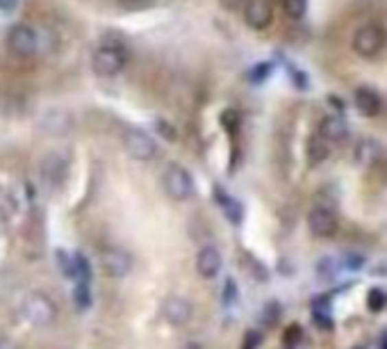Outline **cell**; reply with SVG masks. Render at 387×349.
Listing matches in <instances>:
<instances>
[{
  "label": "cell",
  "instance_id": "6da1fadb",
  "mask_svg": "<svg viewBox=\"0 0 387 349\" xmlns=\"http://www.w3.org/2000/svg\"><path fill=\"white\" fill-rule=\"evenodd\" d=\"M23 315L34 326H50L57 317V308L46 292H27L23 299Z\"/></svg>",
  "mask_w": 387,
  "mask_h": 349
},
{
  "label": "cell",
  "instance_id": "7a4b0ae2",
  "mask_svg": "<svg viewBox=\"0 0 387 349\" xmlns=\"http://www.w3.org/2000/svg\"><path fill=\"white\" fill-rule=\"evenodd\" d=\"M383 46H385V32L381 30V25H376V23L360 25L353 32V37H351V48H353V53L360 55L364 60L376 58V55L383 51Z\"/></svg>",
  "mask_w": 387,
  "mask_h": 349
},
{
  "label": "cell",
  "instance_id": "3957f363",
  "mask_svg": "<svg viewBox=\"0 0 387 349\" xmlns=\"http://www.w3.org/2000/svg\"><path fill=\"white\" fill-rule=\"evenodd\" d=\"M162 183H164L167 194L174 199V201H189L194 196V190H196L191 174L180 165H169L167 172H164Z\"/></svg>",
  "mask_w": 387,
  "mask_h": 349
},
{
  "label": "cell",
  "instance_id": "277c9868",
  "mask_svg": "<svg viewBox=\"0 0 387 349\" xmlns=\"http://www.w3.org/2000/svg\"><path fill=\"white\" fill-rule=\"evenodd\" d=\"M91 67L98 76L103 78H112L117 76L121 69L126 67V53L124 48L117 44H103L96 48L94 58H91Z\"/></svg>",
  "mask_w": 387,
  "mask_h": 349
},
{
  "label": "cell",
  "instance_id": "5b68a950",
  "mask_svg": "<svg viewBox=\"0 0 387 349\" xmlns=\"http://www.w3.org/2000/svg\"><path fill=\"white\" fill-rule=\"evenodd\" d=\"M7 46L16 58H32L39 48V39L30 25L19 23L7 32Z\"/></svg>",
  "mask_w": 387,
  "mask_h": 349
},
{
  "label": "cell",
  "instance_id": "8992f818",
  "mask_svg": "<svg viewBox=\"0 0 387 349\" xmlns=\"http://www.w3.org/2000/svg\"><path fill=\"white\" fill-rule=\"evenodd\" d=\"M98 262H100V267H103V272L107 276H112V279H124L132 269L130 256H128L124 249H117V247L103 249L98 256Z\"/></svg>",
  "mask_w": 387,
  "mask_h": 349
},
{
  "label": "cell",
  "instance_id": "52a82bcc",
  "mask_svg": "<svg viewBox=\"0 0 387 349\" xmlns=\"http://www.w3.org/2000/svg\"><path fill=\"white\" fill-rule=\"evenodd\" d=\"M124 146H126L128 155L139 162L155 160V155H157V146H155L153 137L141 131H128L124 135Z\"/></svg>",
  "mask_w": 387,
  "mask_h": 349
},
{
  "label": "cell",
  "instance_id": "ba28073f",
  "mask_svg": "<svg viewBox=\"0 0 387 349\" xmlns=\"http://www.w3.org/2000/svg\"><path fill=\"white\" fill-rule=\"evenodd\" d=\"M307 229L317 238H331V235L338 233V215L328 205H314L307 212Z\"/></svg>",
  "mask_w": 387,
  "mask_h": 349
},
{
  "label": "cell",
  "instance_id": "9c48e42d",
  "mask_svg": "<svg viewBox=\"0 0 387 349\" xmlns=\"http://www.w3.org/2000/svg\"><path fill=\"white\" fill-rule=\"evenodd\" d=\"M162 315L171 326H185L194 317V306L187 297H169L162 306Z\"/></svg>",
  "mask_w": 387,
  "mask_h": 349
},
{
  "label": "cell",
  "instance_id": "30bf717a",
  "mask_svg": "<svg viewBox=\"0 0 387 349\" xmlns=\"http://www.w3.org/2000/svg\"><path fill=\"white\" fill-rule=\"evenodd\" d=\"M271 19H274V10L267 0H248L244 5V21L248 23V27L253 30H264V27L271 25Z\"/></svg>",
  "mask_w": 387,
  "mask_h": 349
},
{
  "label": "cell",
  "instance_id": "8fae6325",
  "mask_svg": "<svg viewBox=\"0 0 387 349\" xmlns=\"http://www.w3.org/2000/svg\"><path fill=\"white\" fill-rule=\"evenodd\" d=\"M67 169H69V162L60 153H50L44 158V162H41V176H44V181L50 188L62 185L64 176H67Z\"/></svg>",
  "mask_w": 387,
  "mask_h": 349
},
{
  "label": "cell",
  "instance_id": "7c38bea8",
  "mask_svg": "<svg viewBox=\"0 0 387 349\" xmlns=\"http://www.w3.org/2000/svg\"><path fill=\"white\" fill-rule=\"evenodd\" d=\"M196 272L203 279H214L221 272V254L214 247H203L196 254Z\"/></svg>",
  "mask_w": 387,
  "mask_h": 349
},
{
  "label": "cell",
  "instance_id": "4fadbf2b",
  "mask_svg": "<svg viewBox=\"0 0 387 349\" xmlns=\"http://www.w3.org/2000/svg\"><path fill=\"white\" fill-rule=\"evenodd\" d=\"M349 128L344 124V119L338 115H331V117H324L319 124V135L324 137L326 142H340L347 137Z\"/></svg>",
  "mask_w": 387,
  "mask_h": 349
},
{
  "label": "cell",
  "instance_id": "5bb4252c",
  "mask_svg": "<svg viewBox=\"0 0 387 349\" xmlns=\"http://www.w3.org/2000/svg\"><path fill=\"white\" fill-rule=\"evenodd\" d=\"M305 155H307V165L317 167V165H321V162L328 160V155H331V146H328V142L321 137V135H312V137L307 139Z\"/></svg>",
  "mask_w": 387,
  "mask_h": 349
},
{
  "label": "cell",
  "instance_id": "9a60e30c",
  "mask_svg": "<svg viewBox=\"0 0 387 349\" xmlns=\"http://www.w3.org/2000/svg\"><path fill=\"white\" fill-rule=\"evenodd\" d=\"M355 108L357 112H362L364 117H376L378 110H381V98H378L374 89L360 87L355 91Z\"/></svg>",
  "mask_w": 387,
  "mask_h": 349
},
{
  "label": "cell",
  "instance_id": "2e32d148",
  "mask_svg": "<svg viewBox=\"0 0 387 349\" xmlns=\"http://www.w3.org/2000/svg\"><path fill=\"white\" fill-rule=\"evenodd\" d=\"M217 199H219V203H221V208L226 210V215L231 217V222L235 224H239V219H242V205L235 201V199L231 196H226L224 192H217Z\"/></svg>",
  "mask_w": 387,
  "mask_h": 349
},
{
  "label": "cell",
  "instance_id": "e0dca14e",
  "mask_svg": "<svg viewBox=\"0 0 387 349\" xmlns=\"http://www.w3.org/2000/svg\"><path fill=\"white\" fill-rule=\"evenodd\" d=\"M283 12L288 14L292 21L303 19L307 12V0H283Z\"/></svg>",
  "mask_w": 387,
  "mask_h": 349
},
{
  "label": "cell",
  "instance_id": "ac0fdd59",
  "mask_svg": "<svg viewBox=\"0 0 387 349\" xmlns=\"http://www.w3.org/2000/svg\"><path fill=\"white\" fill-rule=\"evenodd\" d=\"M89 299H91L89 286H87V283H78L75 290H73V302H75V306H78V308L84 311V308L89 306Z\"/></svg>",
  "mask_w": 387,
  "mask_h": 349
},
{
  "label": "cell",
  "instance_id": "d6986e66",
  "mask_svg": "<svg viewBox=\"0 0 387 349\" xmlns=\"http://www.w3.org/2000/svg\"><path fill=\"white\" fill-rule=\"evenodd\" d=\"M157 0H119V5L124 7V10H132V12H139V10H148V7H153Z\"/></svg>",
  "mask_w": 387,
  "mask_h": 349
},
{
  "label": "cell",
  "instance_id": "ffe728a7",
  "mask_svg": "<svg viewBox=\"0 0 387 349\" xmlns=\"http://www.w3.org/2000/svg\"><path fill=\"white\" fill-rule=\"evenodd\" d=\"M221 124H224L228 131H235V128L239 126V117L235 110H226L224 115H221Z\"/></svg>",
  "mask_w": 387,
  "mask_h": 349
},
{
  "label": "cell",
  "instance_id": "44dd1931",
  "mask_svg": "<svg viewBox=\"0 0 387 349\" xmlns=\"http://www.w3.org/2000/svg\"><path fill=\"white\" fill-rule=\"evenodd\" d=\"M385 304V295L381 290H371L369 292V308L371 311H381Z\"/></svg>",
  "mask_w": 387,
  "mask_h": 349
},
{
  "label": "cell",
  "instance_id": "7402d4cb",
  "mask_svg": "<svg viewBox=\"0 0 387 349\" xmlns=\"http://www.w3.org/2000/svg\"><path fill=\"white\" fill-rule=\"evenodd\" d=\"M157 131L162 133V137H164V139H169V142H174V139H176V128L171 126L169 121H162V119L157 121Z\"/></svg>",
  "mask_w": 387,
  "mask_h": 349
},
{
  "label": "cell",
  "instance_id": "603a6c76",
  "mask_svg": "<svg viewBox=\"0 0 387 349\" xmlns=\"http://www.w3.org/2000/svg\"><path fill=\"white\" fill-rule=\"evenodd\" d=\"M260 333L257 331H248L246 333V338H244V343H242V349H257L260 347Z\"/></svg>",
  "mask_w": 387,
  "mask_h": 349
},
{
  "label": "cell",
  "instance_id": "cb8c5ba5",
  "mask_svg": "<svg viewBox=\"0 0 387 349\" xmlns=\"http://www.w3.org/2000/svg\"><path fill=\"white\" fill-rule=\"evenodd\" d=\"M246 3H248V0H221V5H224L228 12L244 10V5H246Z\"/></svg>",
  "mask_w": 387,
  "mask_h": 349
},
{
  "label": "cell",
  "instance_id": "d4e9b609",
  "mask_svg": "<svg viewBox=\"0 0 387 349\" xmlns=\"http://www.w3.org/2000/svg\"><path fill=\"white\" fill-rule=\"evenodd\" d=\"M235 286H233V281H228L226 283V304H233L235 302Z\"/></svg>",
  "mask_w": 387,
  "mask_h": 349
},
{
  "label": "cell",
  "instance_id": "484cf974",
  "mask_svg": "<svg viewBox=\"0 0 387 349\" xmlns=\"http://www.w3.org/2000/svg\"><path fill=\"white\" fill-rule=\"evenodd\" d=\"M0 349H19V347H16V343H14V340H10V338H0Z\"/></svg>",
  "mask_w": 387,
  "mask_h": 349
},
{
  "label": "cell",
  "instance_id": "4316f807",
  "mask_svg": "<svg viewBox=\"0 0 387 349\" xmlns=\"http://www.w3.org/2000/svg\"><path fill=\"white\" fill-rule=\"evenodd\" d=\"M183 349H203V345H198V343H187Z\"/></svg>",
  "mask_w": 387,
  "mask_h": 349
},
{
  "label": "cell",
  "instance_id": "83f0119b",
  "mask_svg": "<svg viewBox=\"0 0 387 349\" xmlns=\"http://www.w3.org/2000/svg\"><path fill=\"white\" fill-rule=\"evenodd\" d=\"M383 349H387V343H385V347H383Z\"/></svg>",
  "mask_w": 387,
  "mask_h": 349
}]
</instances>
